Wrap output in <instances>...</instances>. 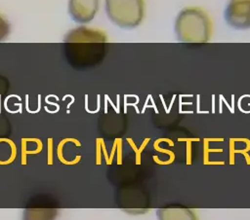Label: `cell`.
Instances as JSON below:
<instances>
[{"mask_svg":"<svg viewBox=\"0 0 250 220\" xmlns=\"http://www.w3.org/2000/svg\"><path fill=\"white\" fill-rule=\"evenodd\" d=\"M212 30V20L200 7H187L176 18L175 32L182 42L205 43L210 40Z\"/></svg>","mask_w":250,"mask_h":220,"instance_id":"6da1fadb","label":"cell"},{"mask_svg":"<svg viewBox=\"0 0 250 220\" xmlns=\"http://www.w3.org/2000/svg\"><path fill=\"white\" fill-rule=\"evenodd\" d=\"M105 12L119 27L134 28L144 19L146 3L145 0H105Z\"/></svg>","mask_w":250,"mask_h":220,"instance_id":"7a4b0ae2","label":"cell"},{"mask_svg":"<svg viewBox=\"0 0 250 220\" xmlns=\"http://www.w3.org/2000/svg\"><path fill=\"white\" fill-rule=\"evenodd\" d=\"M225 17L227 22L236 29L250 28V0H229Z\"/></svg>","mask_w":250,"mask_h":220,"instance_id":"3957f363","label":"cell"},{"mask_svg":"<svg viewBox=\"0 0 250 220\" xmlns=\"http://www.w3.org/2000/svg\"><path fill=\"white\" fill-rule=\"evenodd\" d=\"M100 0H68V13L79 23L90 22L99 11Z\"/></svg>","mask_w":250,"mask_h":220,"instance_id":"277c9868","label":"cell"},{"mask_svg":"<svg viewBox=\"0 0 250 220\" xmlns=\"http://www.w3.org/2000/svg\"><path fill=\"white\" fill-rule=\"evenodd\" d=\"M105 41L106 34L104 32L85 26L74 28L64 38V42L68 43H104Z\"/></svg>","mask_w":250,"mask_h":220,"instance_id":"5b68a950","label":"cell"},{"mask_svg":"<svg viewBox=\"0 0 250 220\" xmlns=\"http://www.w3.org/2000/svg\"><path fill=\"white\" fill-rule=\"evenodd\" d=\"M158 220H198L194 210L182 207H166L156 210Z\"/></svg>","mask_w":250,"mask_h":220,"instance_id":"8992f818","label":"cell"},{"mask_svg":"<svg viewBox=\"0 0 250 220\" xmlns=\"http://www.w3.org/2000/svg\"><path fill=\"white\" fill-rule=\"evenodd\" d=\"M16 143L9 138H0V165H8L17 159Z\"/></svg>","mask_w":250,"mask_h":220,"instance_id":"52a82bcc","label":"cell"},{"mask_svg":"<svg viewBox=\"0 0 250 220\" xmlns=\"http://www.w3.org/2000/svg\"><path fill=\"white\" fill-rule=\"evenodd\" d=\"M57 215V208H26L22 220H55Z\"/></svg>","mask_w":250,"mask_h":220,"instance_id":"ba28073f","label":"cell"},{"mask_svg":"<svg viewBox=\"0 0 250 220\" xmlns=\"http://www.w3.org/2000/svg\"><path fill=\"white\" fill-rule=\"evenodd\" d=\"M43 149V143L40 139L35 138V141L33 142L31 147H28L23 141H21V164L22 165H26V158L28 155H36L39 154Z\"/></svg>","mask_w":250,"mask_h":220,"instance_id":"9c48e42d","label":"cell"},{"mask_svg":"<svg viewBox=\"0 0 250 220\" xmlns=\"http://www.w3.org/2000/svg\"><path fill=\"white\" fill-rule=\"evenodd\" d=\"M10 33V24L8 20L0 14V41L5 40Z\"/></svg>","mask_w":250,"mask_h":220,"instance_id":"30bf717a","label":"cell"},{"mask_svg":"<svg viewBox=\"0 0 250 220\" xmlns=\"http://www.w3.org/2000/svg\"><path fill=\"white\" fill-rule=\"evenodd\" d=\"M49 144H48V152H47V165H51L54 163V149H53V144L52 138H49Z\"/></svg>","mask_w":250,"mask_h":220,"instance_id":"8fae6325","label":"cell"}]
</instances>
